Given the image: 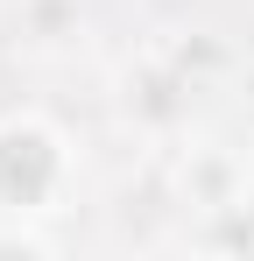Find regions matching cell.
Wrapping results in <instances>:
<instances>
[{"instance_id":"cell-1","label":"cell","mask_w":254,"mask_h":261,"mask_svg":"<svg viewBox=\"0 0 254 261\" xmlns=\"http://www.w3.org/2000/svg\"><path fill=\"white\" fill-rule=\"evenodd\" d=\"M57 184H64V141L36 120H7L0 127V212H42Z\"/></svg>"}]
</instances>
